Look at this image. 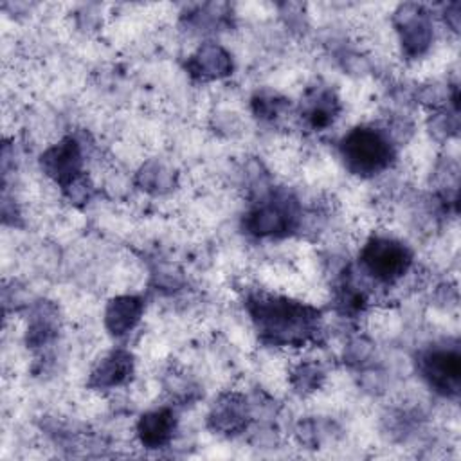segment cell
Instances as JSON below:
<instances>
[{
	"label": "cell",
	"mask_w": 461,
	"mask_h": 461,
	"mask_svg": "<svg viewBox=\"0 0 461 461\" xmlns=\"http://www.w3.org/2000/svg\"><path fill=\"white\" fill-rule=\"evenodd\" d=\"M252 319L259 333L281 344L304 342L313 331L317 313L299 303L277 297H258L250 301Z\"/></svg>",
	"instance_id": "obj_1"
},
{
	"label": "cell",
	"mask_w": 461,
	"mask_h": 461,
	"mask_svg": "<svg viewBox=\"0 0 461 461\" xmlns=\"http://www.w3.org/2000/svg\"><path fill=\"white\" fill-rule=\"evenodd\" d=\"M346 166L357 175H376L389 167L394 151L389 139L373 128H355L340 142Z\"/></svg>",
	"instance_id": "obj_2"
},
{
	"label": "cell",
	"mask_w": 461,
	"mask_h": 461,
	"mask_svg": "<svg viewBox=\"0 0 461 461\" xmlns=\"http://www.w3.org/2000/svg\"><path fill=\"white\" fill-rule=\"evenodd\" d=\"M412 256L409 249L391 238H373L362 250L366 270L384 283H393L402 277L411 267Z\"/></svg>",
	"instance_id": "obj_3"
},
{
	"label": "cell",
	"mask_w": 461,
	"mask_h": 461,
	"mask_svg": "<svg viewBox=\"0 0 461 461\" xmlns=\"http://www.w3.org/2000/svg\"><path fill=\"white\" fill-rule=\"evenodd\" d=\"M420 367L430 387L443 394H457L461 378L457 349H432L421 357Z\"/></svg>",
	"instance_id": "obj_4"
},
{
	"label": "cell",
	"mask_w": 461,
	"mask_h": 461,
	"mask_svg": "<svg viewBox=\"0 0 461 461\" xmlns=\"http://www.w3.org/2000/svg\"><path fill=\"white\" fill-rule=\"evenodd\" d=\"M41 166L61 185L74 184L81 167L79 146L76 144V140L65 139L41 157Z\"/></svg>",
	"instance_id": "obj_5"
},
{
	"label": "cell",
	"mask_w": 461,
	"mask_h": 461,
	"mask_svg": "<svg viewBox=\"0 0 461 461\" xmlns=\"http://www.w3.org/2000/svg\"><path fill=\"white\" fill-rule=\"evenodd\" d=\"M398 16L402 18L400 31H402V41L405 50L411 56L421 54L430 43V25L425 14L421 13L420 7L403 5Z\"/></svg>",
	"instance_id": "obj_6"
},
{
	"label": "cell",
	"mask_w": 461,
	"mask_h": 461,
	"mask_svg": "<svg viewBox=\"0 0 461 461\" xmlns=\"http://www.w3.org/2000/svg\"><path fill=\"white\" fill-rule=\"evenodd\" d=\"M175 430V414L169 409H158L144 414L139 420L137 434L144 447L158 448L164 447Z\"/></svg>",
	"instance_id": "obj_7"
},
{
	"label": "cell",
	"mask_w": 461,
	"mask_h": 461,
	"mask_svg": "<svg viewBox=\"0 0 461 461\" xmlns=\"http://www.w3.org/2000/svg\"><path fill=\"white\" fill-rule=\"evenodd\" d=\"M142 313V303L137 297H117L108 304L106 326L113 335L128 333Z\"/></svg>",
	"instance_id": "obj_8"
},
{
	"label": "cell",
	"mask_w": 461,
	"mask_h": 461,
	"mask_svg": "<svg viewBox=\"0 0 461 461\" xmlns=\"http://www.w3.org/2000/svg\"><path fill=\"white\" fill-rule=\"evenodd\" d=\"M131 375V357L126 351H115L101 366L92 376V384L97 387H112L122 384Z\"/></svg>",
	"instance_id": "obj_9"
},
{
	"label": "cell",
	"mask_w": 461,
	"mask_h": 461,
	"mask_svg": "<svg viewBox=\"0 0 461 461\" xmlns=\"http://www.w3.org/2000/svg\"><path fill=\"white\" fill-rule=\"evenodd\" d=\"M249 227L259 234H279L290 227V212L279 205H265L250 214Z\"/></svg>",
	"instance_id": "obj_10"
},
{
	"label": "cell",
	"mask_w": 461,
	"mask_h": 461,
	"mask_svg": "<svg viewBox=\"0 0 461 461\" xmlns=\"http://www.w3.org/2000/svg\"><path fill=\"white\" fill-rule=\"evenodd\" d=\"M194 65H196V72H200L202 76L207 77H216V76H223L229 72L230 61L229 56L214 45H207L203 49H200L198 56L194 58Z\"/></svg>",
	"instance_id": "obj_11"
},
{
	"label": "cell",
	"mask_w": 461,
	"mask_h": 461,
	"mask_svg": "<svg viewBox=\"0 0 461 461\" xmlns=\"http://www.w3.org/2000/svg\"><path fill=\"white\" fill-rule=\"evenodd\" d=\"M241 402L234 400V398H225L221 400L214 411H212V416L211 420L214 421V429H220V430H236L243 425V418H245V412L243 409L240 407Z\"/></svg>",
	"instance_id": "obj_12"
},
{
	"label": "cell",
	"mask_w": 461,
	"mask_h": 461,
	"mask_svg": "<svg viewBox=\"0 0 461 461\" xmlns=\"http://www.w3.org/2000/svg\"><path fill=\"white\" fill-rule=\"evenodd\" d=\"M331 113H333V101L326 94V95L319 97V101L315 104H312L308 117H310V122L313 128H322L331 122V119H333Z\"/></svg>",
	"instance_id": "obj_13"
}]
</instances>
